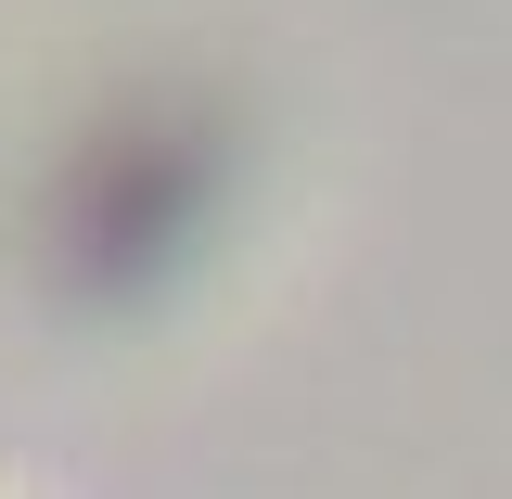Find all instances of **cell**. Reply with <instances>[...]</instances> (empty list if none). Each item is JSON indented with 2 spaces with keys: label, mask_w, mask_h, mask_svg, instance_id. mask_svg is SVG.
<instances>
[{
  "label": "cell",
  "mask_w": 512,
  "mask_h": 499,
  "mask_svg": "<svg viewBox=\"0 0 512 499\" xmlns=\"http://www.w3.org/2000/svg\"><path fill=\"white\" fill-rule=\"evenodd\" d=\"M192 205H205V180H192L180 128H167V141L103 128L90 167H77V192H64V231L90 244V282H141V269H167V244L192 231Z\"/></svg>",
  "instance_id": "cell-1"
}]
</instances>
